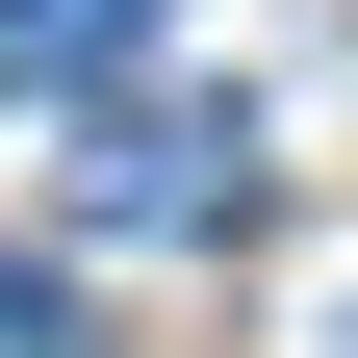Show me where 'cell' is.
Listing matches in <instances>:
<instances>
[{"label":"cell","mask_w":358,"mask_h":358,"mask_svg":"<svg viewBox=\"0 0 358 358\" xmlns=\"http://www.w3.org/2000/svg\"><path fill=\"white\" fill-rule=\"evenodd\" d=\"M333 358H358V333H333Z\"/></svg>","instance_id":"4"},{"label":"cell","mask_w":358,"mask_h":358,"mask_svg":"<svg viewBox=\"0 0 358 358\" xmlns=\"http://www.w3.org/2000/svg\"><path fill=\"white\" fill-rule=\"evenodd\" d=\"M231 179H256V128H231V103H128V128H103V205H128V231H205Z\"/></svg>","instance_id":"1"},{"label":"cell","mask_w":358,"mask_h":358,"mask_svg":"<svg viewBox=\"0 0 358 358\" xmlns=\"http://www.w3.org/2000/svg\"><path fill=\"white\" fill-rule=\"evenodd\" d=\"M128 52H154V0H0V77H52V103L128 77Z\"/></svg>","instance_id":"2"},{"label":"cell","mask_w":358,"mask_h":358,"mask_svg":"<svg viewBox=\"0 0 358 358\" xmlns=\"http://www.w3.org/2000/svg\"><path fill=\"white\" fill-rule=\"evenodd\" d=\"M0 358H52V282H26V256H0Z\"/></svg>","instance_id":"3"}]
</instances>
